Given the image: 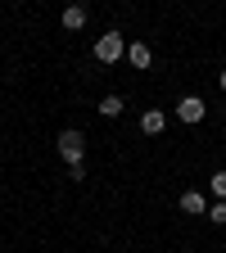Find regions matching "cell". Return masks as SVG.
<instances>
[{"label":"cell","mask_w":226,"mask_h":253,"mask_svg":"<svg viewBox=\"0 0 226 253\" xmlns=\"http://www.w3.org/2000/svg\"><path fill=\"white\" fill-rule=\"evenodd\" d=\"M54 149L68 158V163H86V136L77 131V126H68V131L54 136Z\"/></svg>","instance_id":"obj_1"},{"label":"cell","mask_w":226,"mask_h":253,"mask_svg":"<svg viewBox=\"0 0 226 253\" xmlns=\"http://www.w3.org/2000/svg\"><path fill=\"white\" fill-rule=\"evenodd\" d=\"M122 54H127V37L122 32H104V37L95 41V59L100 63H118Z\"/></svg>","instance_id":"obj_2"},{"label":"cell","mask_w":226,"mask_h":253,"mask_svg":"<svg viewBox=\"0 0 226 253\" xmlns=\"http://www.w3.org/2000/svg\"><path fill=\"white\" fill-rule=\"evenodd\" d=\"M204 113H208V104L199 100V95H185V100L177 104V118H181V122H190V126L204 122Z\"/></svg>","instance_id":"obj_3"},{"label":"cell","mask_w":226,"mask_h":253,"mask_svg":"<svg viewBox=\"0 0 226 253\" xmlns=\"http://www.w3.org/2000/svg\"><path fill=\"white\" fill-rule=\"evenodd\" d=\"M181 212L185 217H208V195L204 190H185L181 195Z\"/></svg>","instance_id":"obj_4"},{"label":"cell","mask_w":226,"mask_h":253,"mask_svg":"<svg viewBox=\"0 0 226 253\" xmlns=\"http://www.w3.org/2000/svg\"><path fill=\"white\" fill-rule=\"evenodd\" d=\"M140 131H145V136H163V131H168V113H163V109H145V113H140Z\"/></svg>","instance_id":"obj_5"},{"label":"cell","mask_w":226,"mask_h":253,"mask_svg":"<svg viewBox=\"0 0 226 253\" xmlns=\"http://www.w3.org/2000/svg\"><path fill=\"white\" fill-rule=\"evenodd\" d=\"M127 63H132V68H149V63H154V50L145 41H132V45H127Z\"/></svg>","instance_id":"obj_6"},{"label":"cell","mask_w":226,"mask_h":253,"mask_svg":"<svg viewBox=\"0 0 226 253\" xmlns=\"http://www.w3.org/2000/svg\"><path fill=\"white\" fill-rule=\"evenodd\" d=\"M63 27H68V32H82L86 27V9L82 5H68V9H63Z\"/></svg>","instance_id":"obj_7"},{"label":"cell","mask_w":226,"mask_h":253,"mask_svg":"<svg viewBox=\"0 0 226 253\" xmlns=\"http://www.w3.org/2000/svg\"><path fill=\"white\" fill-rule=\"evenodd\" d=\"M122 109H127L122 95H104V100H100V113H104V118H122Z\"/></svg>","instance_id":"obj_8"},{"label":"cell","mask_w":226,"mask_h":253,"mask_svg":"<svg viewBox=\"0 0 226 253\" xmlns=\"http://www.w3.org/2000/svg\"><path fill=\"white\" fill-rule=\"evenodd\" d=\"M208 221H213V226H226V199H217V204L208 208Z\"/></svg>","instance_id":"obj_9"},{"label":"cell","mask_w":226,"mask_h":253,"mask_svg":"<svg viewBox=\"0 0 226 253\" xmlns=\"http://www.w3.org/2000/svg\"><path fill=\"white\" fill-rule=\"evenodd\" d=\"M208 181H213V195H217V199H226V168H222V172H213Z\"/></svg>","instance_id":"obj_10"},{"label":"cell","mask_w":226,"mask_h":253,"mask_svg":"<svg viewBox=\"0 0 226 253\" xmlns=\"http://www.w3.org/2000/svg\"><path fill=\"white\" fill-rule=\"evenodd\" d=\"M68 181H86V163H68Z\"/></svg>","instance_id":"obj_11"},{"label":"cell","mask_w":226,"mask_h":253,"mask_svg":"<svg viewBox=\"0 0 226 253\" xmlns=\"http://www.w3.org/2000/svg\"><path fill=\"white\" fill-rule=\"evenodd\" d=\"M217 82H222V90H226V73H222V77H217Z\"/></svg>","instance_id":"obj_12"}]
</instances>
